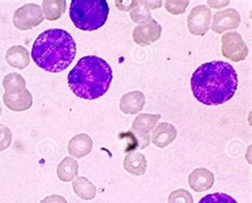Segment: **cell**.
<instances>
[{"label":"cell","mask_w":252,"mask_h":203,"mask_svg":"<svg viewBox=\"0 0 252 203\" xmlns=\"http://www.w3.org/2000/svg\"><path fill=\"white\" fill-rule=\"evenodd\" d=\"M190 87L199 102L205 106H220L235 95L238 76L228 62H208L200 65L191 75Z\"/></svg>","instance_id":"cell-1"},{"label":"cell","mask_w":252,"mask_h":203,"mask_svg":"<svg viewBox=\"0 0 252 203\" xmlns=\"http://www.w3.org/2000/svg\"><path fill=\"white\" fill-rule=\"evenodd\" d=\"M76 42L67 31L49 29L39 34L32 46L31 57L39 68L62 73L75 60Z\"/></svg>","instance_id":"cell-2"},{"label":"cell","mask_w":252,"mask_h":203,"mask_svg":"<svg viewBox=\"0 0 252 203\" xmlns=\"http://www.w3.org/2000/svg\"><path fill=\"white\" fill-rule=\"evenodd\" d=\"M113 71L110 64L96 56H86L78 61L67 77L68 87L77 97L95 100L110 88Z\"/></svg>","instance_id":"cell-3"},{"label":"cell","mask_w":252,"mask_h":203,"mask_svg":"<svg viewBox=\"0 0 252 203\" xmlns=\"http://www.w3.org/2000/svg\"><path fill=\"white\" fill-rule=\"evenodd\" d=\"M110 8L105 0H74L70 2L69 16L75 27L94 31L107 23Z\"/></svg>","instance_id":"cell-4"},{"label":"cell","mask_w":252,"mask_h":203,"mask_svg":"<svg viewBox=\"0 0 252 203\" xmlns=\"http://www.w3.org/2000/svg\"><path fill=\"white\" fill-rule=\"evenodd\" d=\"M44 19L41 6L34 3H28L14 12L13 25L18 30L27 31L37 27L44 22Z\"/></svg>","instance_id":"cell-5"},{"label":"cell","mask_w":252,"mask_h":203,"mask_svg":"<svg viewBox=\"0 0 252 203\" xmlns=\"http://www.w3.org/2000/svg\"><path fill=\"white\" fill-rule=\"evenodd\" d=\"M221 54L232 62H242L246 60L249 49L238 32H227L221 36Z\"/></svg>","instance_id":"cell-6"},{"label":"cell","mask_w":252,"mask_h":203,"mask_svg":"<svg viewBox=\"0 0 252 203\" xmlns=\"http://www.w3.org/2000/svg\"><path fill=\"white\" fill-rule=\"evenodd\" d=\"M212 23V13L209 6L197 5L190 11L188 17V27L193 35L201 36L209 31Z\"/></svg>","instance_id":"cell-7"},{"label":"cell","mask_w":252,"mask_h":203,"mask_svg":"<svg viewBox=\"0 0 252 203\" xmlns=\"http://www.w3.org/2000/svg\"><path fill=\"white\" fill-rule=\"evenodd\" d=\"M162 35V26L155 19H150L148 23L138 25L134 28L133 41L140 46H149L160 40Z\"/></svg>","instance_id":"cell-8"},{"label":"cell","mask_w":252,"mask_h":203,"mask_svg":"<svg viewBox=\"0 0 252 203\" xmlns=\"http://www.w3.org/2000/svg\"><path fill=\"white\" fill-rule=\"evenodd\" d=\"M241 24V15L234 9L220 11L213 15V22L211 23L212 30L215 33L221 34L230 30H235Z\"/></svg>","instance_id":"cell-9"},{"label":"cell","mask_w":252,"mask_h":203,"mask_svg":"<svg viewBox=\"0 0 252 203\" xmlns=\"http://www.w3.org/2000/svg\"><path fill=\"white\" fill-rule=\"evenodd\" d=\"M2 99L5 107L13 112H24L29 110L33 104L32 95L27 88L21 91L4 93Z\"/></svg>","instance_id":"cell-10"},{"label":"cell","mask_w":252,"mask_h":203,"mask_svg":"<svg viewBox=\"0 0 252 203\" xmlns=\"http://www.w3.org/2000/svg\"><path fill=\"white\" fill-rule=\"evenodd\" d=\"M214 174L207 168H196L189 175V185L197 193L207 192L214 185Z\"/></svg>","instance_id":"cell-11"},{"label":"cell","mask_w":252,"mask_h":203,"mask_svg":"<svg viewBox=\"0 0 252 203\" xmlns=\"http://www.w3.org/2000/svg\"><path fill=\"white\" fill-rule=\"evenodd\" d=\"M150 141L158 148H165L174 142L177 137V129L174 124L162 122L157 124V127L151 131Z\"/></svg>","instance_id":"cell-12"},{"label":"cell","mask_w":252,"mask_h":203,"mask_svg":"<svg viewBox=\"0 0 252 203\" xmlns=\"http://www.w3.org/2000/svg\"><path fill=\"white\" fill-rule=\"evenodd\" d=\"M145 103L146 98L144 93L141 90H133L122 97L121 102H119V109L125 114L135 115L144 109Z\"/></svg>","instance_id":"cell-13"},{"label":"cell","mask_w":252,"mask_h":203,"mask_svg":"<svg viewBox=\"0 0 252 203\" xmlns=\"http://www.w3.org/2000/svg\"><path fill=\"white\" fill-rule=\"evenodd\" d=\"M119 139L125 141L126 149L125 151L129 153L132 151H136L137 149H145L150 144V135L138 132L134 129H130L125 133L119 134Z\"/></svg>","instance_id":"cell-14"},{"label":"cell","mask_w":252,"mask_h":203,"mask_svg":"<svg viewBox=\"0 0 252 203\" xmlns=\"http://www.w3.org/2000/svg\"><path fill=\"white\" fill-rule=\"evenodd\" d=\"M93 145H94V143H93L90 135L80 133L75 135L69 141L67 150L71 156H74L76 159H81L92 152Z\"/></svg>","instance_id":"cell-15"},{"label":"cell","mask_w":252,"mask_h":203,"mask_svg":"<svg viewBox=\"0 0 252 203\" xmlns=\"http://www.w3.org/2000/svg\"><path fill=\"white\" fill-rule=\"evenodd\" d=\"M5 62L8 63L11 67L17 69H25L29 66L30 64V54L22 45L12 46L5 54Z\"/></svg>","instance_id":"cell-16"},{"label":"cell","mask_w":252,"mask_h":203,"mask_svg":"<svg viewBox=\"0 0 252 203\" xmlns=\"http://www.w3.org/2000/svg\"><path fill=\"white\" fill-rule=\"evenodd\" d=\"M124 168L133 175H143L147 170V159L141 152H129L124 159Z\"/></svg>","instance_id":"cell-17"},{"label":"cell","mask_w":252,"mask_h":203,"mask_svg":"<svg viewBox=\"0 0 252 203\" xmlns=\"http://www.w3.org/2000/svg\"><path fill=\"white\" fill-rule=\"evenodd\" d=\"M72 189L79 198L86 201L94 199L97 194L96 186L85 176H77L72 182Z\"/></svg>","instance_id":"cell-18"},{"label":"cell","mask_w":252,"mask_h":203,"mask_svg":"<svg viewBox=\"0 0 252 203\" xmlns=\"http://www.w3.org/2000/svg\"><path fill=\"white\" fill-rule=\"evenodd\" d=\"M79 173V164L74 158H64L60 162L57 168V174L59 179L63 182L74 181Z\"/></svg>","instance_id":"cell-19"},{"label":"cell","mask_w":252,"mask_h":203,"mask_svg":"<svg viewBox=\"0 0 252 203\" xmlns=\"http://www.w3.org/2000/svg\"><path fill=\"white\" fill-rule=\"evenodd\" d=\"M67 2L65 0H45L42 4L44 18L47 21H58L66 11Z\"/></svg>","instance_id":"cell-20"},{"label":"cell","mask_w":252,"mask_h":203,"mask_svg":"<svg viewBox=\"0 0 252 203\" xmlns=\"http://www.w3.org/2000/svg\"><path fill=\"white\" fill-rule=\"evenodd\" d=\"M160 119V114H140L136 116V118L132 123V129L138 131V132L149 134V132L157 127Z\"/></svg>","instance_id":"cell-21"},{"label":"cell","mask_w":252,"mask_h":203,"mask_svg":"<svg viewBox=\"0 0 252 203\" xmlns=\"http://www.w3.org/2000/svg\"><path fill=\"white\" fill-rule=\"evenodd\" d=\"M5 93H13V91H21L26 89L25 78L16 73L6 75L2 81Z\"/></svg>","instance_id":"cell-22"},{"label":"cell","mask_w":252,"mask_h":203,"mask_svg":"<svg viewBox=\"0 0 252 203\" xmlns=\"http://www.w3.org/2000/svg\"><path fill=\"white\" fill-rule=\"evenodd\" d=\"M151 10L149 9V6L147 5V2L146 1H138L137 5L134 9L131 10L130 16L131 19L133 21L135 24L138 25H143L148 23L151 18Z\"/></svg>","instance_id":"cell-23"},{"label":"cell","mask_w":252,"mask_h":203,"mask_svg":"<svg viewBox=\"0 0 252 203\" xmlns=\"http://www.w3.org/2000/svg\"><path fill=\"white\" fill-rule=\"evenodd\" d=\"M199 203H238L233 197L230 195L223 193H214L205 195L199 201Z\"/></svg>","instance_id":"cell-24"},{"label":"cell","mask_w":252,"mask_h":203,"mask_svg":"<svg viewBox=\"0 0 252 203\" xmlns=\"http://www.w3.org/2000/svg\"><path fill=\"white\" fill-rule=\"evenodd\" d=\"M167 203H194V199L189 192L181 188L170 193Z\"/></svg>","instance_id":"cell-25"},{"label":"cell","mask_w":252,"mask_h":203,"mask_svg":"<svg viewBox=\"0 0 252 203\" xmlns=\"http://www.w3.org/2000/svg\"><path fill=\"white\" fill-rule=\"evenodd\" d=\"M12 144V131L5 124L0 123V152L8 149Z\"/></svg>","instance_id":"cell-26"},{"label":"cell","mask_w":252,"mask_h":203,"mask_svg":"<svg viewBox=\"0 0 252 203\" xmlns=\"http://www.w3.org/2000/svg\"><path fill=\"white\" fill-rule=\"evenodd\" d=\"M189 4V1H166L165 9L172 15L183 14Z\"/></svg>","instance_id":"cell-27"},{"label":"cell","mask_w":252,"mask_h":203,"mask_svg":"<svg viewBox=\"0 0 252 203\" xmlns=\"http://www.w3.org/2000/svg\"><path fill=\"white\" fill-rule=\"evenodd\" d=\"M39 203H68L64 197L60 195H50L41 200Z\"/></svg>","instance_id":"cell-28"},{"label":"cell","mask_w":252,"mask_h":203,"mask_svg":"<svg viewBox=\"0 0 252 203\" xmlns=\"http://www.w3.org/2000/svg\"><path fill=\"white\" fill-rule=\"evenodd\" d=\"M138 1H115V4L117 5L118 10L121 11H129L134 9L137 5Z\"/></svg>","instance_id":"cell-29"},{"label":"cell","mask_w":252,"mask_h":203,"mask_svg":"<svg viewBox=\"0 0 252 203\" xmlns=\"http://www.w3.org/2000/svg\"><path fill=\"white\" fill-rule=\"evenodd\" d=\"M230 1H208V4L212 5L213 8H216V9H220L224 5H228Z\"/></svg>","instance_id":"cell-30"},{"label":"cell","mask_w":252,"mask_h":203,"mask_svg":"<svg viewBox=\"0 0 252 203\" xmlns=\"http://www.w3.org/2000/svg\"><path fill=\"white\" fill-rule=\"evenodd\" d=\"M147 2V5L149 6L150 10H156L158 9L162 5V1H146Z\"/></svg>","instance_id":"cell-31"},{"label":"cell","mask_w":252,"mask_h":203,"mask_svg":"<svg viewBox=\"0 0 252 203\" xmlns=\"http://www.w3.org/2000/svg\"><path fill=\"white\" fill-rule=\"evenodd\" d=\"M1 112H2V109H1V107H0V115H1Z\"/></svg>","instance_id":"cell-32"}]
</instances>
